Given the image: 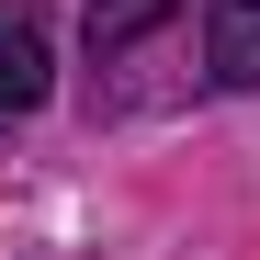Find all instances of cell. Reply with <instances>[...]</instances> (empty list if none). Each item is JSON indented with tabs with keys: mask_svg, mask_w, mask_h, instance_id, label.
Segmentation results:
<instances>
[{
	"mask_svg": "<svg viewBox=\"0 0 260 260\" xmlns=\"http://www.w3.org/2000/svg\"><path fill=\"white\" fill-rule=\"evenodd\" d=\"M34 102H46V12L0 0V124H23Z\"/></svg>",
	"mask_w": 260,
	"mask_h": 260,
	"instance_id": "obj_1",
	"label": "cell"
},
{
	"mask_svg": "<svg viewBox=\"0 0 260 260\" xmlns=\"http://www.w3.org/2000/svg\"><path fill=\"white\" fill-rule=\"evenodd\" d=\"M170 12H181V0H91V68H124Z\"/></svg>",
	"mask_w": 260,
	"mask_h": 260,
	"instance_id": "obj_3",
	"label": "cell"
},
{
	"mask_svg": "<svg viewBox=\"0 0 260 260\" xmlns=\"http://www.w3.org/2000/svg\"><path fill=\"white\" fill-rule=\"evenodd\" d=\"M204 68L226 91H260V0H204Z\"/></svg>",
	"mask_w": 260,
	"mask_h": 260,
	"instance_id": "obj_2",
	"label": "cell"
}]
</instances>
